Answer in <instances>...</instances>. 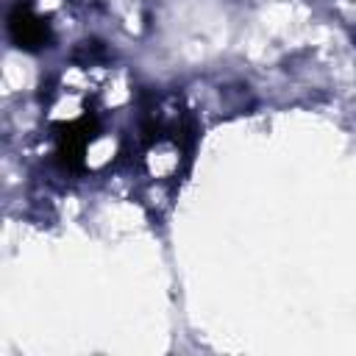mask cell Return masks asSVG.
Returning <instances> with one entry per match:
<instances>
[{"mask_svg":"<svg viewBox=\"0 0 356 356\" xmlns=\"http://www.w3.org/2000/svg\"><path fill=\"white\" fill-rule=\"evenodd\" d=\"M8 28H11L14 42H17L19 47H28V50L42 47V44L47 42V36H50L47 22H44L42 17H36V14H33L28 6H19V8L11 14Z\"/></svg>","mask_w":356,"mask_h":356,"instance_id":"obj_1","label":"cell"}]
</instances>
